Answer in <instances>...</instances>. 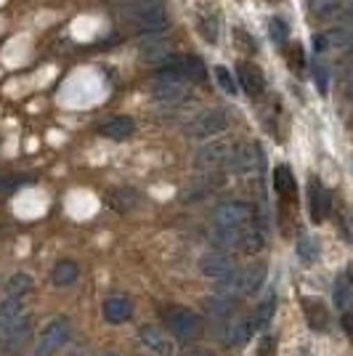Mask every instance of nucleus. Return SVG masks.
I'll use <instances>...</instances> for the list:
<instances>
[{"mask_svg": "<svg viewBox=\"0 0 353 356\" xmlns=\"http://www.w3.org/2000/svg\"><path fill=\"white\" fill-rule=\"evenodd\" d=\"M236 154L234 144H210L197 154L199 168H229Z\"/></svg>", "mask_w": 353, "mask_h": 356, "instance_id": "1a4fd4ad", "label": "nucleus"}, {"mask_svg": "<svg viewBox=\"0 0 353 356\" xmlns=\"http://www.w3.org/2000/svg\"><path fill=\"white\" fill-rule=\"evenodd\" d=\"M24 316V303L19 296H8L6 300H0V330H6L8 325H14L16 319Z\"/></svg>", "mask_w": 353, "mask_h": 356, "instance_id": "f3484780", "label": "nucleus"}, {"mask_svg": "<svg viewBox=\"0 0 353 356\" xmlns=\"http://www.w3.org/2000/svg\"><path fill=\"white\" fill-rule=\"evenodd\" d=\"M309 205H311V221L322 223L329 216V192L322 186L319 178L309 181Z\"/></svg>", "mask_w": 353, "mask_h": 356, "instance_id": "9b49d317", "label": "nucleus"}, {"mask_svg": "<svg viewBox=\"0 0 353 356\" xmlns=\"http://www.w3.org/2000/svg\"><path fill=\"white\" fill-rule=\"evenodd\" d=\"M313 48H316V51H324V48H327V38L316 35V38H313Z\"/></svg>", "mask_w": 353, "mask_h": 356, "instance_id": "f704fd0d", "label": "nucleus"}, {"mask_svg": "<svg viewBox=\"0 0 353 356\" xmlns=\"http://www.w3.org/2000/svg\"><path fill=\"white\" fill-rule=\"evenodd\" d=\"M136 24L144 32H160L167 27L170 16H167V8L162 0H138L131 8Z\"/></svg>", "mask_w": 353, "mask_h": 356, "instance_id": "7ed1b4c3", "label": "nucleus"}, {"mask_svg": "<svg viewBox=\"0 0 353 356\" xmlns=\"http://www.w3.org/2000/svg\"><path fill=\"white\" fill-rule=\"evenodd\" d=\"M274 189L279 194L281 200H293L295 197V176L293 170L287 168V165H279V168H274Z\"/></svg>", "mask_w": 353, "mask_h": 356, "instance_id": "a211bd4d", "label": "nucleus"}, {"mask_svg": "<svg viewBox=\"0 0 353 356\" xmlns=\"http://www.w3.org/2000/svg\"><path fill=\"white\" fill-rule=\"evenodd\" d=\"M199 268H202L205 277H213V280H223V277L236 271L234 258L226 255V252H207L205 258L199 261Z\"/></svg>", "mask_w": 353, "mask_h": 356, "instance_id": "9d476101", "label": "nucleus"}, {"mask_svg": "<svg viewBox=\"0 0 353 356\" xmlns=\"http://www.w3.org/2000/svg\"><path fill=\"white\" fill-rule=\"evenodd\" d=\"M162 319H165L167 330L176 335L178 341L189 343V341H197V338L202 335V319L194 312H189V309H183V306H170V309H165V312H162Z\"/></svg>", "mask_w": 353, "mask_h": 356, "instance_id": "f257e3e1", "label": "nucleus"}, {"mask_svg": "<svg viewBox=\"0 0 353 356\" xmlns=\"http://www.w3.org/2000/svg\"><path fill=\"white\" fill-rule=\"evenodd\" d=\"M8 296H27V293H32V287H35V280H32L27 271H19V274H14L11 280H8Z\"/></svg>", "mask_w": 353, "mask_h": 356, "instance_id": "b1692460", "label": "nucleus"}, {"mask_svg": "<svg viewBox=\"0 0 353 356\" xmlns=\"http://www.w3.org/2000/svg\"><path fill=\"white\" fill-rule=\"evenodd\" d=\"M340 232H343L345 242H351L353 245V216L351 213H340Z\"/></svg>", "mask_w": 353, "mask_h": 356, "instance_id": "473e14b6", "label": "nucleus"}, {"mask_svg": "<svg viewBox=\"0 0 353 356\" xmlns=\"http://www.w3.org/2000/svg\"><path fill=\"white\" fill-rule=\"evenodd\" d=\"M332 298H335V306L343 309V312H348V309L353 306V282H351V277H348V274H340L338 277Z\"/></svg>", "mask_w": 353, "mask_h": 356, "instance_id": "aec40b11", "label": "nucleus"}, {"mask_svg": "<svg viewBox=\"0 0 353 356\" xmlns=\"http://www.w3.org/2000/svg\"><path fill=\"white\" fill-rule=\"evenodd\" d=\"M303 312H306V319H309L311 330L324 332V330L329 327V314H327L322 300H316V298H303Z\"/></svg>", "mask_w": 353, "mask_h": 356, "instance_id": "2eb2a0df", "label": "nucleus"}, {"mask_svg": "<svg viewBox=\"0 0 353 356\" xmlns=\"http://www.w3.org/2000/svg\"><path fill=\"white\" fill-rule=\"evenodd\" d=\"M160 67H167L183 80V83H205L207 80V70L202 59L197 56H189V54H170V56H162Z\"/></svg>", "mask_w": 353, "mask_h": 356, "instance_id": "39448f33", "label": "nucleus"}, {"mask_svg": "<svg viewBox=\"0 0 353 356\" xmlns=\"http://www.w3.org/2000/svg\"><path fill=\"white\" fill-rule=\"evenodd\" d=\"M133 131H136V122H133L131 118H125V115L109 118L106 122L99 125V134L106 136V138H112V141H122V138L133 136Z\"/></svg>", "mask_w": 353, "mask_h": 356, "instance_id": "ddd939ff", "label": "nucleus"}, {"mask_svg": "<svg viewBox=\"0 0 353 356\" xmlns=\"http://www.w3.org/2000/svg\"><path fill=\"white\" fill-rule=\"evenodd\" d=\"M69 335H72V325H69L67 316L51 319V322L43 327V332H40V343H38V348H35V356L56 354L61 346H67Z\"/></svg>", "mask_w": 353, "mask_h": 356, "instance_id": "20e7f679", "label": "nucleus"}, {"mask_svg": "<svg viewBox=\"0 0 353 356\" xmlns=\"http://www.w3.org/2000/svg\"><path fill=\"white\" fill-rule=\"evenodd\" d=\"M268 32H271L274 43H284V40H287V35H290V27H287V22H284V19L274 16V19H271V24H268Z\"/></svg>", "mask_w": 353, "mask_h": 356, "instance_id": "c85d7f7f", "label": "nucleus"}, {"mask_svg": "<svg viewBox=\"0 0 353 356\" xmlns=\"http://www.w3.org/2000/svg\"><path fill=\"white\" fill-rule=\"evenodd\" d=\"M183 356H207V354H197V351H192V354H183Z\"/></svg>", "mask_w": 353, "mask_h": 356, "instance_id": "c9c22d12", "label": "nucleus"}, {"mask_svg": "<svg viewBox=\"0 0 353 356\" xmlns=\"http://www.w3.org/2000/svg\"><path fill=\"white\" fill-rule=\"evenodd\" d=\"M309 11L316 19H335L343 11V0H309Z\"/></svg>", "mask_w": 353, "mask_h": 356, "instance_id": "4be33fe9", "label": "nucleus"}, {"mask_svg": "<svg viewBox=\"0 0 353 356\" xmlns=\"http://www.w3.org/2000/svg\"><path fill=\"white\" fill-rule=\"evenodd\" d=\"M101 312H104V319H106V322L122 325V322H128V319L133 316V303L125 296H112L104 300Z\"/></svg>", "mask_w": 353, "mask_h": 356, "instance_id": "f8f14e48", "label": "nucleus"}, {"mask_svg": "<svg viewBox=\"0 0 353 356\" xmlns=\"http://www.w3.org/2000/svg\"><path fill=\"white\" fill-rule=\"evenodd\" d=\"M239 86L245 88V93H250V96H261V93H263L265 80L255 64L242 61V64H239Z\"/></svg>", "mask_w": 353, "mask_h": 356, "instance_id": "4468645a", "label": "nucleus"}, {"mask_svg": "<svg viewBox=\"0 0 353 356\" xmlns=\"http://www.w3.org/2000/svg\"><path fill=\"white\" fill-rule=\"evenodd\" d=\"M229 128V118L223 109H207L199 118L189 125V136L192 138H210V136H218Z\"/></svg>", "mask_w": 353, "mask_h": 356, "instance_id": "0eeeda50", "label": "nucleus"}, {"mask_svg": "<svg viewBox=\"0 0 353 356\" xmlns=\"http://www.w3.org/2000/svg\"><path fill=\"white\" fill-rule=\"evenodd\" d=\"M215 80H218V86H221L226 93H236V80L231 77V72L226 70V67H215Z\"/></svg>", "mask_w": 353, "mask_h": 356, "instance_id": "c756f323", "label": "nucleus"}, {"mask_svg": "<svg viewBox=\"0 0 353 356\" xmlns=\"http://www.w3.org/2000/svg\"><path fill=\"white\" fill-rule=\"evenodd\" d=\"M32 338V316L24 314L14 325L0 330V356H19Z\"/></svg>", "mask_w": 353, "mask_h": 356, "instance_id": "f03ea898", "label": "nucleus"}, {"mask_svg": "<svg viewBox=\"0 0 353 356\" xmlns=\"http://www.w3.org/2000/svg\"><path fill=\"white\" fill-rule=\"evenodd\" d=\"M104 356H115V354H104Z\"/></svg>", "mask_w": 353, "mask_h": 356, "instance_id": "e433bc0d", "label": "nucleus"}, {"mask_svg": "<svg viewBox=\"0 0 353 356\" xmlns=\"http://www.w3.org/2000/svg\"><path fill=\"white\" fill-rule=\"evenodd\" d=\"M263 248V234H261V229H255V226H245V232H242V245H239V250L245 252H258Z\"/></svg>", "mask_w": 353, "mask_h": 356, "instance_id": "a878e982", "label": "nucleus"}, {"mask_svg": "<svg viewBox=\"0 0 353 356\" xmlns=\"http://www.w3.org/2000/svg\"><path fill=\"white\" fill-rule=\"evenodd\" d=\"M207 314L213 316V319H229L231 314H234V300H226V298H218L213 296L207 300Z\"/></svg>", "mask_w": 353, "mask_h": 356, "instance_id": "393cba45", "label": "nucleus"}, {"mask_svg": "<svg viewBox=\"0 0 353 356\" xmlns=\"http://www.w3.org/2000/svg\"><path fill=\"white\" fill-rule=\"evenodd\" d=\"M252 335V327H250V316L247 319H236L231 325H226V332H223V341L229 346H239L245 343Z\"/></svg>", "mask_w": 353, "mask_h": 356, "instance_id": "412c9836", "label": "nucleus"}, {"mask_svg": "<svg viewBox=\"0 0 353 356\" xmlns=\"http://www.w3.org/2000/svg\"><path fill=\"white\" fill-rule=\"evenodd\" d=\"M80 277V268L74 261H59L54 271H51V282L56 284V287H67V284H72L74 280Z\"/></svg>", "mask_w": 353, "mask_h": 356, "instance_id": "6ab92c4d", "label": "nucleus"}, {"mask_svg": "<svg viewBox=\"0 0 353 356\" xmlns=\"http://www.w3.org/2000/svg\"><path fill=\"white\" fill-rule=\"evenodd\" d=\"M215 223H221V226H250L252 218H255V210H252L250 202H239V200H229V202H223L215 208Z\"/></svg>", "mask_w": 353, "mask_h": 356, "instance_id": "423d86ee", "label": "nucleus"}, {"mask_svg": "<svg viewBox=\"0 0 353 356\" xmlns=\"http://www.w3.org/2000/svg\"><path fill=\"white\" fill-rule=\"evenodd\" d=\"M313 80H316V86H319V93L327 96V88H329V77H327V70H324V64H316L313 67Z\"/></svg>", "mask_w": 353, "mask_h": 356, "instance_id": "2f4dec72", "label": "nucleus"}, {"mask_svg": "<svg viewBox=\"0 0 353 356\" xmlns=\"http://www.w3.org/2000/svg\"><path fill=\"white\" fill-rule=\"evenodd\" d=\"M19 186H22V181L16 176H3V173H0V200L8 197V194H14Z\"/></svg>", "mask_w": 353, "mask_h": 356, "instance_id": "7c9ffc66", "label": "nucleus"}, {"mask_svg": "<svg viewBox=\"0 0 353 356\" xmlns=\"http://www.w3.org/2000/svg\"><path fill=\"white\" fill-rule=\"evenodd\" d=\"M274 312H277V296H274V293H268V296H265L263 300L255 306V312H252V316H250L252 332H258V330L268 327V322H271Z\"/></svg>", "mask_w": 353, "mask_h": 356, "instance_id": "dca6fc26", "label": "nucleus"}, {"mask_svg": "<svg viewBox=\"0 0 353 356\" xmlns=\"http://www.w3.org/2000/svg\"><path fill=\"white\" fill-rule=\"evenodd\" d=\"M138 338H141V343L147 346L149 351H154L157 356H173L176 354V343H173V338H170L162 327L144 325L141 330H138Z\"/></svg>", "mask_w": 353, "mask_h": 356, "instance_id": "6e6552de", "label": "nucleus"}, {"mask_svg": "<svg viewBox=\"0 0 353 356\" xmlns=\"http://www.w3.org/2000/svg\"><path fill=\"white\" fill-rule=\"evenodd\" d=\"M297 255L306 264H316V258H319V242L313 237H300V242H297Z\"/></svg>", "mask_w": 353, "mask_h": 356, "instance_id": "cd10ccee", "label": "nucleus"}, {"mask_svg": "<svg viewBox=\"0 0 353 356\" xmlns=\"http://www.w3.org/2000/svg\"><path fill=\"white\" fill-rule=\"evenodd\" d=\"M343 330L353 343V312H343Z\"/></svg>", "mask_w": 353, "mask_h": 356, "instance_id": "72a5a7b5", "label": "nucleus"}, {"mask_svg": "<svg viewBox=\"0 0 353 356\" xmlns=\"http://www.w3.org/2000/svg\"><path fill=\"white\" fill-rule=\"evenodd\" d=\"M199 32H202V38L207 43H215L218 40V16L202 11L199 14Z\"/></svg>", "mask_w": 353, "mask_h": 356, "instance_id": "bb28decb", "label": "nucleus"}, {"mask_svg": "<svg viewBox=\"0 0 353 356\" xmlns=\"http://www.w3.org/2000/svg\"><path fill=\"white\" fill-rule=\"evenodd\" d=\"M265 274H268L265 264H252L250 268H245V271H242V280H245V293H247V296H250V293H255V290L265 282Z\"/></svg>", "mask_w": 353, "mask_h": 356, "instance_id": "5701e85b", "label": "nucleus"}]
</instances>
